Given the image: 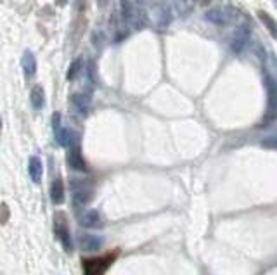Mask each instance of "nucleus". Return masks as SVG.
<instances>
[{
	"label": "nucleus",
	"instance_id": "19",
	"mask_svg": "<svg viewBox=\"0 0 277 275\" xmlns=\"http://www.w3.org/2000/svg\"><path fill=\"white\" fill-rule=\"evenodd\" d=\"M2 208H4V218H2V224H6V222H7V206L4 204Z\"/></svg>",
	"mask_w": 277,
	"mask_h": 275
},
{
	"label": "nucleus",
	"instance_id": "4",
	"mask_svg": "<svg viewBox=\"0 0 277 275\" xmlns=\"http://www.w3.org/2000/svg\"><path fill=\"white\" fill-rule=\"evenodd\" d=\"M54 234H56V237L61 241L63 248L66 249V251H71L73 242H71V237H69V227H68V222H66L64 213H58L54 218Z\"/></svg>",
	"mask_w": 277,
	"mask_h": 275
},
{
	"label": "nucleus",
	"instance_id": "5",
	"mask_svg": "<svg viewBox=\"0 0 277 275\" xmlns=\"http://www.w3.org/2000/svg\"><path fill=\"white\" fill-rule=\"evenodd\" d=\"M238 14L239 12L234 11L232 7H217V9L208 11L205 18L213 24H222V26H225V24L234 21V19L238 18Z\"/></svg>",
	"mask_w": 277,
	"mask_h": 275
},
{
	"label": "nucleus",
	"instance_id": "16",
	"mask_svg": "<svg viewBox=\"0 0 277 275\" xmlns=\"http://www.w3.org/2000/svg\"><path fill=\"white\" fill-rule=\"evenodd\" d=\"M81 68H83V61L81 59H76L75 63L69 66V70H68V75H66V78L71 82V80H75L76 76H78V73L81 71Z\"/></svg>",
	"mask_w": 277,
	"mask_h": 275
},
{
	"label": "nucleus",
	"instance_id": "12",
	"mask_svg": "<svg viewBox=\"0 0 277 275\" xmlns=\"http://www.w3.org/2000/svg\"><path fill=\"white\" fill-rule=\"evenodd\" d=\"M51 199L54 204H63L64 199H66V196H64V185L63 182L59 179L52 182V187H51Z\"/></svg>",
	"mask_w": 277,
	"mask_h": 275
},
{
	"label": "nucleus",
	"instance_id": "22",
	"mask_svg": "<svg viewBox=\"0 0 277 275\" xmlns=\"http://www.w3.org/2000/svg\"><path fill=\"white\" fill-rule=\"evenodd\" d=\"M99 4L101 6H106V0H99Z\"/></svg>",
	"mask_w": 277,
	"mask_h": 275
},
{
	"label": "nucleus",
	"instance_id": "7",
	"mask_svg": "<svg viewBox=\"0 0 277 275\" xmlns=\"http://www.w3.org/2000/svg\"><path fill=\"white\" fill-rule=\"evenodd\" d=\"M68 164L76 172H85L87 167H85V161L80 154V145L78 142L69 145V152H68Z\"/></svg>",
	"mask_w": 277,
	"mask_h": 275
},
{
	"label": "nucleus",
	"instance_id": "18",
	"mask_svg": "<svg viewBox=\"0 0 277 275\" xmlns=\"http://www.w3.org/2000/svg\"><path fill=\"white\" fill-rule=\"evenodd\" d=\"M265 147H270V149H277V139H267L262 142Z\"/></svg>",
	"mask_w": 277,
	"mask_h": 275
},
{
	"label": "nucleus",
	"instance_id": "17",
	"mask_svg": "<svg viewBox=\"0 0 277 275\" xmlns=\"http://www.w3.org/2000/svg\"><path fill=\"white\" fill-rule=\"evenodd\" d=\"M194 6V0H178V9L182 14H189Z\"/></svg>",
	"mask_w": 277,
	"mask_h": 275
},
{
	"label": "nucleus",
	"instance_id": "8",
	"mask_svg": "<svg viewBox=\"0 0 277 275\" xmlns=\"http://www.w3.org/2000/svg\"><path fill=\"white\" fill-rule=\"evenodd\" d=\"M80 224L87 229H103L104 227V218L97 209H90L85 215H81Z\"/></svg>",
	"mask_w": 277,
	"mask_h": 275
},
{
	"label": "nucleus",
	"instance_id": "15",
	"mask_svg": "<svg viewBox=\"0 0 277 275\" xmlns=\"http://www.w3.org/2000/svg\"><path fill=\"white\" fill-rule=\"evenodd\" d=\"M31 106H33L35 109H42L43 104H45V94H43V88L42 85H35L33 90H31Z\"/></svg>",
	"mask_w": 277,
	"mask_h": 275
},
{
	"label": "nucleus",
	"instance_id": "10",
	"mask_svg": "<svg viewBox=\"0 0 277 275\" xmlns=\"http://www.w3.org/2000/svg\"><path fill=\"white\" fill-rule=\"evenodd\" d=\"M28 172H30V177L35 184L42 182V175H43V164L42 161L38 159L36 156L30 157V163H28Z\"/></svg>",
	"mask_w": 277,
	"mask_h": 275
},
{
	"label": "nucleus",
	"instance_id": "13",
	"mask_svg": "<svg viewBox=\"0 0 277 275\" xmlns=\"http://www.w3.org/2000/svg\"><path fill=\"white\" fill-rule=\"evenodd\" d=\"M21 64H23V70H24V73H26V76H33L36 73V59L30 50L23 54Z\"/></svg>",
	"mask_w": 277,
	"mask_h": 275
},
{
	"label": "nucleus",
	"instance_id": "11",
	"mask_svg": "<svg viewBox=\"0 0 277 275\" xmlns=\"http://www.w3.org/2000/svg\"><path fill=\"white\" fill-rule=\"evenodd\" d=\"M71 102H73V106H75L76 111H78V115L87 116L88 107H90V97L83 95V94H75L71 97Z\"/></svg>",
	"mask_w": 277,
	"mask_h": 275
},
{
	"label": "nucleus",
	"instance_id": "21",
	"mask_svg": "<svg viewBox=\"0 0 277 275\" xmlns=\"http://www.w3.org/2000/svg\"><path fill=\"white\" fill-rule=\"evenodd\" d=\"M198 2H199V4H208L210 0H198Z\"/></svg>",
	"mask_w": 277,
	"mask_h": 275
},
{
	"label": "nucleus",
	"instance_id": "9",
	"mask_svg": "<svg viewBox=\"0 0 277 275\" xmlns=\"http://www.w3.org/2000/svg\"><path fill=\"white\" fill-rule=\"evenodd\" d=\"M78 239H80L81 249H85V251H96V249H99L104 242L103 237L92 236V234H80Z\"/></svg>",
	"mask_w": 277,
	"mask_h": 275
},
{
	"label": "nucleus",
	"instance_id": "14",
	"mask_svg": "<svg viewBox=\"0 0 277 275\" xmlns=\"http://www.w3.org/2000/svg\"><path fill=\"white\" fill-rule=\"evenodd\" d=\"M258 18H260V21L265 24L268 33L272 35V38L277 40V21H275V19L272 18L268 12H263V11H258Z\"/></svg>",
	"mask_w": 277,
	"mask_h": 275
},
{
	"label": "nucleus",
	"instance_id": "2",
	"mask_svg": "<svg viewBox=\"0 0 277 275\" xmlns=\"http://www.w3.org/2000/svg\"><path fill=\"white\" fill-rule=\"evenodd\" d=\"M265 87H267V109L265 116L260 127H267L277 118V82L270 78V75L265 73Z\"/></svg>",
	"mask_w": 277,
	"mask_h": 275
},
{
	"label": "nucleus",
	"instance_id": "3",
	"mask_svg": "<svg viewBox=\"0 0 277 275\" xmlns=\"http://www.w3.org/2000/svg\"><path fill=\"white\" fill-rule=\"evenodd\" d=\"M71 196L75 206H85L92 199V185L85 180H71Z\"/></svg>",
	"mask_w": 277,
	"mask_h": 275
},
{
	"label": "nucleus",
	"instance_id": "23",
	"mask_svg": "<svg viewBox=\"0 0 277 275\" xmlns=\"http://www.w3.org/2000/svg\"><path fill=\"white\" fill-rule=\"evenodd\" d=\"M274 2H275V6H277V0H274Z\"/></svg>",
	"mask_w": 277,
	"mask_h": 275
},
{
	"label": "nucleus",
	"instance_id": "6",
	"mask_svg": "<svg viewBox=\"0 0 277 275\" xmlns=\"http://www.w3.org/2000/svg\"><path fill=\"white\" fill-rule=\"evenodd\" d=\"M250 36H251V30L248 24L239 26L230 40V50L234 52V54H241L244 50V47L248 45V42H250Z\"/></svg>",
	"mask_w": 277,
	"mask_h": 275
},
{
	"label": "nucleus",
	"instance_id": "1",
	"mask_svg": "<svg viewBox=\"0 0 277 275\" xmlns=\"http://www.w3.org/2000/svg\"><path fill=\"white\" fill-rule=\"evenodd\" d=\"M118 256V251L108 253L104 256L99 258H87V260L81 261V266H83V273L85 275H104L106 270L109 268L113 263H115Z\"/></svg>",
	"mask_w": 277,
	"mask_h": 275
},
{
	"label": "nucleus",
	"instance_id": "20",
	"mask_svg": "<svg viewBox=\"0 0 277 275\" xmlns=\"http://www.w3.org/2000/svg\"><path fill=\"white\" fill-rule=\"evenodd\" d=\"M66 2H68V0H58L59 6H64V4H66Z\"/></svg>",
	"mask_w": 277,
	"mask_h": 275
}]
</instances>
